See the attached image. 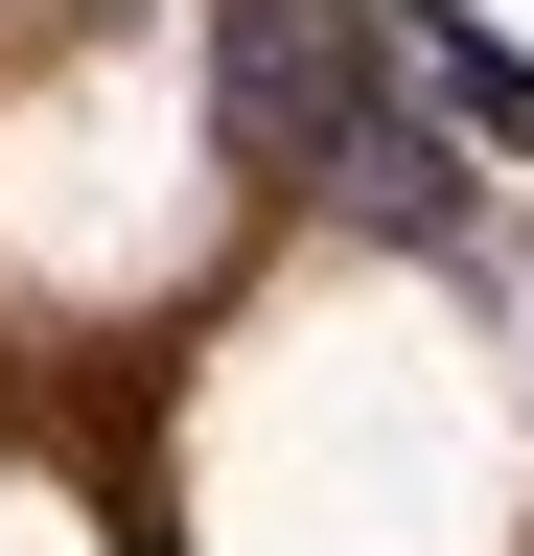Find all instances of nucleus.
<instances>
[{
	"instance_id": "1",
	"label": "nucleus",
	"mask_w": 534,
	"mask_h": 556,
	"mask_svg": "<svg viewBox=\"0 0 534 556\" xmlns=\"http://www.w3.org/2000/svg\"><path fill=\"white\" fill-rule=\"evenodd\" d=\"M210 116H233L280 186L372 208V232L488 255V163L442 139V93L395 70V24H372V0H210Z\"/></svg>"
},
{
	"instance_id": "2",
	"label": "nucleus",
	"mask_w": 534,
	"mask_h": 556,
	"mask_svg": "<svg viewBox=\"0 0 534 556\" xmlns=\"http://www.w3.org/2000/svg\"><path fill=\"white\" fill-rule=\"evenodd\" d=\"M372 24H395V70L442 93V139H464V163H534V47H488L464 0H372Z\"/></svg>"
},
{
	"instance_id": "3",
	"label": "nucleus",
	"mask_w": 534,
	"mask_h": 556,
	"mask_svg": "<svg viewBox=\"0 0 534 556\" xmlns=\"http://www.w3.org/2000/svg\"><path fill=\"white\" fill-rule=\"evenodd\" d=\"M511 278H534V255H511Z\"/></svg>"
}]
</instances>
